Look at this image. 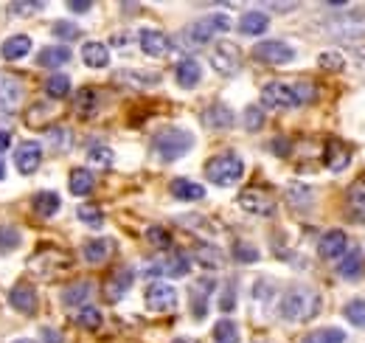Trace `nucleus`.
I'll return each mask as SVG.
<instances>
[{
    "label": "nucleus",
    "instance_id": "f257e3e1",
    "mask_svg": "<svg viewBox=\"0 0 365 343\" xmlns=\"http://www.w3.org/2000/svg\"><path fill=\"white\" fill-rule=\"evenodd\" d=\"M320 312V296L312 287H292L287 290L281 301H278V315L284 321H292V324H304V321H312Z\"/></svg>",
    "mask_w": 365,
    "mask_h": 343
},
{
    "label": "nucleus",
    "instance_id": "f03ea898",
    "mask_svg": "<svg viewBox=\"0 0 365 343\" xmlns=\"http://www.w3.org/2000/svg\"><path fill=\"white\" fill-rule=\"evenodd\" d=\"M191 146H194V135H191L188 129H180V127L163 129V132H158L155 141H152V152H155L160 161H166V164L180 161L182 155L191 152Z\"/></svg>",
    "mask_w": 365,
    "mask_h": 343
},
{
    "label": "nucleus",
    "instance_id": "7ed1b4c3",
    "mask_svg": "<svg viewBox=\"0 0 365 343\" xmlns=\"http://www.w3.org/2000/svg\"><path fill=\"white\" fill-rule=\"evenodd\" d=\"M245 174V161L236 155V152H222V155H214L208 164H205V177L214 183V186H236Z\"/></svg>",
    "mask_w": 365,
    "mask_h": 343
},
{
    "label": "nucleus",
    "instance_id": "20e7f679",
    "mask_svg": "<svg viewBox=\"0 0 365 343\" xmlns=\"http://www.w3.org/2000/svg\"><path fill=\"white\" fill-rule=\"evenodd\" d=\"M230 31V17L228 14H208L197 23H191L185 31H182V40H188L185 45H205L211 43L217 34H225Z\"/></svg>",
    "mask_w": 365,
    "mask_h": 343
},
{
    "label": "nucleus",
    "instance_id": "39448f33",
    "mask_svg": "<svg viewBox=\"0 0 365 343\" xmlns=\"http://www.w3.org/2000/svg\"><path fill=\"white\" fill-rule=\"evenodd\" d=\"M329 31L340 40H363L365 37V9L346 6L343 14L329 20Z\"/></svg>",
    "mask_w": 365,
    "mask_h": 343
},
{
    "label": "nucleus",
    "instance_id": "423d86ee",
    "mask_svg": "<svg viewBox=\"0 0 365 343\" xmlns=\"http://www.w3.org/2000/svg\"><path fill=\"white\" fill-rule=\"evenodd\" d=\"M143 301H146V309L152 312H175L178 309V290L169 284V282H152L143 293Z\"/></svg>",
    "mask_w": 365,
    "mask_h": 343
},
{
    "label": "nucleus",
    "instance_id": "0eeeda50",
    "mask_svg": "<svg viewBox=\"0 0 365 343\" xmlns=\"http://www.w3.org/2000/svg\"><path fill=\"white\" fill-rule=\"evenodd\" d=\"M188 270H191V262L185 254H178V251H169L166 257L155 259L146 267L149 276H166V279H182V276H188Z\"/></svg>",
    "mask_w": 365,
    "mask_h": 343
},
{
    "label": "nucleus",
    "instance_id": "6e6552de",
    "mask_svg": "<svg viewBox=\"0 0 365 343\" xmlns=\"http://www.w3.org/2000/svg\"><path fill=\"white\" fill-rule=\"evenodd\" d=\"M262 104L270 107V110H292V107H301L292 85H284V82H267V85L262 87Z\"/></svg>",
    "mask_w": 365,
    "mask_h": 343
},
{
    "label": "nucleus",
    "instance_id": "1a4fd4ad",
    "mask_svg": "<svg viewBox=\"0 0 365 343\" xmlns=\"http://www.w3.org/2000/svg\"><path fill=\"white\" fill-rule=\"evenodd\" d=\"M253 56L262 59L264 65L281 68V65H289V62L295 59V51L284 43V40H264V43H256Z\"/></svg>",
    "mask_w": 365,
    "mask_h": 343
},
{
    "label": "nucleus",
    "instance_id": "9d476101",
    "mask_svg": "<svg viewBox=\"0 0 365 343\" xmlns=\"http://www.w3.org/2000/svg\"><path fill=\"white\" fill-rule=\"evenodd\" d=\"M211 65H214L217 74L233 76V74H239V68H242V51L233 43H220L211 51Z\"/></svg>",
    "mask_w": 365,
    "mask_h": 343
},
{
    "label": "nucleus",
    "instance_id": "9b49d317",
    "mask_svg": "<svg viewBox=\"0 0 365 343\" xmlns=\"http://www.w3.org/2000/svg\"><path fill=\"white\" fill-rule=\"evenodd\" d=\"M14 166L20 174H34L43 166V144L40 141H23L14 149Z\"/></svg>",
    "mask_w": 365,
    "mask_h": 343
},
{
    "label": "nucleus",
    "instance_id": "f8f14e48",
    "mask_svg": "<svg viewBox=\"0 0 365 343\" xmlns=\"http://www.w3.org/2000/svg\"><path fill=\"white\" fill-rule=\"evenodd\" d=\"M239 206L247 214H256V217H270L275 212V200L267 192H262V189H245L239 194Z\"/></svg>",
    "mask_w": 365,
    "mask_h": 343
},
{
    "label": "nucleus",
    "instance_id": "ddd939ff",
    "mask_svg": "<svg viewBox=\"0 0 365 343\" xmlns=\"http://www.w3.org/2000/svg\"><path fill=\"white\" fill-rule=\"evenodd\" d=\"M346 251H349V237H346V231H340V228H331V231H326V234L320 237V242H318L320 259H326V262H334V259L346 257Z\"/></svg>",
    "mask_w": 365,
    "mask_h": 343
},
{
    "label": "nucleus",
    "instance_id": "4468645a",
    "mask_svg": "<svg viewBox=\"0 0 365 343\" xmlns=\"http://www.w3.org/2000/svg\"><path fill=\"white\" fill-rule=\"evenodd\" d=\"M138 43H140V51L146 56H152V59H160V56H166L172 51V40L158 29H143L138 34Z\"/></svg>",
    "mask_w": 365,
    "mask_h": 343
},
{
    "label": "nucleus",
    "instance_id": "2eb2a0df",
    "mask_svg": "<svg viewBox=\"0 0 365 343\" xmlns=\"http://www.w3.org/2000/svg\"><path fill=\"white\" fill-rule=\"evenodd\" d=\"M9 304H11L17 312L31 315V312L37 309V290H34L31 284H14V287L9 290Z\"/></svg>",
    "mask_w": 365,
    "mask_h": 343
},
{
    "label": "nucleus",
    "instance_id": "dca6fc26",
    "mask_svg": "<svg viewBox=\"0 0 365 343\" xmlns=\"http://www.w3.org/2000/svg\"><path fill=\"white\" fill-rule=\"evenodd\" d=\"M133 282H135V273H133V267H118L113 276H110V282H107V287H104V296L107 301H118L130 287H133Z\"/></svg>",
    "mask_w": 365,
    "mask_h": 343
},
{
    "label": "nucleus",
    "instance_id": "f3484780",
    "mask_svg": "<svg viewBox=\"0 0 365 343\" xmlns=\"http://www.w3.org/2000/svg\"><path fill=\"white\" fill-rule=\"evenodd\" d=\"M202 124L208 129H214V132L230 129L233 127V113H230V107H225V104H211V107L202 113Z\"/></svg>",
    "mask_w": 365,
    "mask_h": 343
},
{
    "label": "nucleus",
    "instance_id": "a211bd4d",
    "mask_svg": "<svg viewBox=\"0 0 365 343\" xmlns=\"http://www.w3.org/2000/svg\"><path fill=\"white\" fill-rule=\"evenodd\" d=\"M211 290H214V282L211 279L197 282L194 290H191V309H194V318L197 321H202L208 315V296H211Z\"/></svg>",
    "mask_w": 365,
    "mask_h": 343
},
{
    "label": "nucleus",
    "instance_id": "6ab92c4d",
    "mask_svg": "<svg viewBox=\"0 0 365 343\" xmlns=\"http://www.w3.org/2000/svg\"><path fill=\"white\" fill-rule=\"evenodd\" d=\"M71 48L68 45H48L37 54V65L40 68H59V65H68L71 62Z\"/></svg>",
    "mask_w": 365,
    "mask_h": 343
},
{
    "label": "nucleus",
    "instance_id": "aec40b11",
    "mask_svg": "<svg viewBox=\"0 0 365 343\" xmlns=\"http://www.w3.org/2000/svg\"><path fill=\"white\" fill-rule=\"evenodd\" d=\"M175 79H178L180 87L191 90L194 85H200V79H202V65L197 59H182L180 65H178V71H175Z\"/></svg>",
    "mask_w": 365,
    "mask_h": 343
},
{
    "label": "nucleus",
    "instance_id": "412c9836",
    "mask_svg": "<svg viewBox=\"0 0 365 343\" xmlns=\"http://www.w3.org/2000/svg\"><path fill=\"white\" fill-rule=\"evenodd\" d=\"M82 62L88 68H107L110 65V48L104 43H85L82 45Z\"/></svg>",
    "mask_w": 365,
    "mask_h": 343
},
{
    "label": "nucleus",
    "instance_id": "4be33fe9",
    "mask_svg": "<svg viewBox=\"0 0 365 343\" xmlns=\"http://www.w3.org/2000/svg\"><path fill=\"white\" fill-rule=\"evenodd\" d=\"M267 26H270V17H267L264 11H247V14H242V20H239V31L247 34V37L264 34Z\"/></svg>",
    "mask_w": 365,
    "mask_h": 343
},
{
    "label": "nucleus",
    "instance_id": "5701e85b",
    "mask_svg": "<svg viewBox=\"0 0 365 343\" xmlns=\"http://www.w3.org/2000/svg\"><path fill=\"white\" fill-rule=\"evenodd\" d=\"M363 270H365V257L360 254V251L346 254V257L340 259V264H337V276H340V279H349V282L360 279Z\"/></svg>",
    "mask_w": 365,
    "mask_h": 343
},
{
    "label": "nucleus",
    "instance_id": "b1692460",
    "mask_svg": "<svg viewBox=\"0 0 365 343\" xmlns=\"http://www.w3.org/2000/svg\"><path fill=\"white\" fill-rule=\"evenodd\" d=\"M172 194L178 197V200H188V203H194V200H202L205 197V189L200 186V183H194V180H188V177H178V180H172Z\"/></svg>",
    "mask_w": 365,
    "mask_h": 343
},
{
    "label": "nucleus",
    "instance_id": "393cba45",
    "mask_svg": "<svg viewBox=\"0 0 365 343\" xmlns=\"http://www.w3.org/2000/svg\"><path fill=\"white\" fill-rule=\"evenodd\" d=\"M31 51V37L29 34H14V37H9L6 43L0 45V54H3V59H23L26 54Z\"/></svg>",
    "mask_w": 365,
    "mask_h": 343
},
{
    "label": "nucleus",
    "instance_id": "a878e982",
    "mask_svg": "<svg viewBox=\"0 0 365 343\" xmlns=\"http://www.w3.org/2000/svg\"><path fill=\"white\" fill-rule=\"evenodd\" d=\"M115 82L140 90V87H155L160 82V76L158 74H146V71H118L115 74Z\"/></svg>",
    "mask_w": 365,
    "mask_h": 343
},
{
    "label": "nucleus",
    "instance_id": "bb28decb",
    "mask_svg": "<svg viewBox=\"0 0 365 343\" xmlns=\"http://www.w3.org/2000/svg\"><path fill=\"white\" fill-rule=\"evenodd\" d=\"M23 99V87L20 79H11V76H0V107H17Z\"/></svg>",
    "mask_w": 365,
    "mask_h": 343
},
{
    "label": "nucleus",
    "instance_id": "cd10ccee",
    "mask_svg": "<svg viewBox=\"0 0 365 343\" xmlns=\"http://www.w3.org/2000/svg\"><path fill=\"white\" fill-rule=\"evenodd\" d=\"M351 164V155H349V146H343L340 141H331L326 146V166L331 172H343Z\"/></svg>",
    "mask_w": 365,
    "mask_h": 343
},
{
    "label": "nucleus",
    "instance_id": "c85d7f7f",
    "mask_svg": "<svg viewBox=\"0 0 365 343\" xmlns=\"http://www.w3.org/2000/svg\"><path fill=\"white\" fill-rule=\"evenodd\" d=\"M113 248H115L113 239H88L85 248H82V254H85V259H88L91 264H101L104 259L113 254Z\"/></svg>",
    "mask_w": 365,
    "mask_h": 343
},
{
    "label": "nucleus",
    "instance_id": "c756f323",
    "mask_svg": "<svg viewBox=\"0 0 365 343\" xmlns=\"http://www.w3.org/2000/svg\"><path fill=\"white\" fill-rule=\"evenodd\" d=\"M68 186H71V194H76V197H88L93 189H96V177H93L91 169H73L71 172Z\"/></svg>",
    "mask_w": 365,
    "mask_h": 343
},
{
    "label": "nucleus",
    "instance_id": "7c9ffc66",
    "mask_svg": "<svg viewBox=\"0 0 365 343\" xmlns=\"http://www.w3.org/2000/svg\"><path fill=\"white\" fill-rule=\"evenodd\" d=\"M31 206H34V212L40 217H53L62 209V197L56 192H37L34 200H31Z\"/></svg>",
    "mask_w": 365,
    "mask_h": 343
},
{
    "label": "nucleus",
    "instance_id": "2f4dec72",
    "mask_svg": "<svg viewBox=\"0 0 365 343\" xmlns=\"http://www.w3.org/2000/svg\"><path fill=\"white\" fill-rule=\"evenodd\" d=\"M346 214L354 222H365V186H354L346 197Z\"/></svg>",
    "mask_w": 365,
    "mask_h": 343
},
{
    "label": "nucleus",
    "instance_id": "473e14b6",
    "mask_svg": "<svg viewBox=\"0 0 365 343\" xmlns=\"http://www.w3.org/2000/svg\"><path fill=\"white\" fill-rule=\"evenodd\" d=\"M194 257H197V262L202 267H208V270H220L225 264V257H222V251L217 245H197Z\"/></svg>",
    "mask_w": 365,
    "mask_h": 343
},
{
    "label": "nucleus",
    "instance_id": "72a5a7b5",
    "mask_svg": "<svg viewBox=\"0 0 365 343\" xmlns=\"http://www.w3.org/2000/svg\"><path fill=\"white\" fill-rule=\"evenodd\" d=\"M93 296V282L88 279H82V282H76V284H71L65 293H62V301L68 304V307H79V304H85V301Z\"/></svg>",
    "mask_w": 365,
    "mask_h": 343
},
{
    "label": "nucleus",
    "instance_id": "f704fd0d",
    "mask_svg": "<svg viewBox=\"0 0 365 343\" xmlns=\"http://www.w3.org/2000/svg\"><path fill=\"white\" fill-rule=\"evenodd\" d=\"M46 93L51 99H68L71 96V79L65 76V74H53V76H48L46 79Z\"/></svg>",
    "mask_w": 365,
    "mask_h": 343
},
{
    "label": "nucleus",
    "instance_id": "c9c22d12",
    "mask_svg": "<svg viewBox=\"0 0 365 343\" xmlns=\"http://www.w3.org/2000/svg\"><path fill=\"white\" fill-rule=\"evenodd\" d=\"M101 321H104V315H101V309H96V307H82L79 315H76V324H79L82 329H88V332H96V329L101 327Z\"/></svg>",
    "mask_w": 365,
    "mask_h": 343
},
{
    "label": "nucleus",
    "instance_id": "e433bc0d",
    "mask_svg": "<svg viewBox=\"0 0 365 343\" xmlns=\"http://www.w3.org/2000/svg\"><path fill=\"white\" fill-rule=\"evenodd\" d=\"M51 31H53V37L62 40V43H73V40L82 37V29H79L76 23H71V20H59V23H53Z\"/></svg>",
    "mask_w": 365,
    "mask_h": 343
},
{
    "label": "nucleus",
    "instance_id": "4c0bfd02",
    "mask_svg": "<svg viewBox=\"0 0 365 343\" xmlns=\"http://www.w3.org/2000/svg\"><path fill=\"white\" fill-rule=\"evenodd\" d=\"M301 343H346V332L337 327H329V329H318V332L307 335Z\"/></svg>",
    "mask_w": 365,
    "mask_h": 343
},
{
    "label": "nucleus",
    "instance_id": "58836bf2",
    "mask_svg": "<svg viewBox=\"0 0 365 343\" xmlns=\"http://www.w3.org/2000/svg\"><path fill=\"white\" fill-rule=\"evenodd\" d=\"M76 217L85 222V225H91V228H101L104 225V212L98 209V206H91V203H82L79 209H76Z\"/></svg>",
    "mask_w": 365,
    "mask_h": 343
},
{
    "label": "nucleus",
    "instance_id": "ea45409f",
    "mask_svg": "<svg viewBox=\"0 0 365 343\" xmlns=\"http://www.w3.org/2000/svg\"><path fill=\"white\" fill-rule=\"evenodd\" d=\"M214 341L217 343H239V327L228 321V318H222L217 327H214Z\"/></svg>",
    "mask_w": 365,
    "mask_h": 343
},
{
    "label": "nucleus",
    "instance_id": "a19ab883",
    "mask_svg": "<svg viewBox=\"0 0 365 343\" xmlns=\"http://www.w3.org/2000/svg\"><path fill=\"white\" fill-rule=\"evenodd\" d=\"M17 248H20V231L11 228V225H3V228H0V257L11 254V251H17Z\"/></svg>",
    "mask_w": 365,
    "mask_h": 343
},
{
    "label": "nucleus",
    "instance_id": "79ce46f5",
    "mask_svg": "<svg viewBox=\"0 0 365 343\" xmlns=\"http://www.w3.org/2000/svg\"><path fill=\"white\" fill-rule=\"evenodd\" d=\"M318 65L323 71H334V74H340L343 68H346V56L340 54V51H323L318 56Z\"/></svg>",
    "mask_w": 365,
    "mask_h": 343
},
{
    "label": "nucleus",
    "instance_id": "37998d69",
    "mask_svg": "<svg viewBox=\"0 0 365 343\" xmlns=\"http://www.w3.org/2000/svg\"><path fill=\"white\" fill-rule=\"evenodd\" d=\"M343 315L354 324V327H360V329H365V301L363 299H354L346 304V309H343Z\"/></svg>",
    "mask_w": 365,
    "mask_h": 343
},
{
    "label": "nucleus",
    "instance_id": "c03bdc74",
    "mask_svg": "<svg viewBox=\"0 0 365 343\" xmlns=\"http://www.w3.org/2000/svg\"><path fill=\"white\" fill-rule=\"evenodd\" d=\"M88 161L98 169H110L113 166V149L110 146H91L88 152Z\"/></svg>",
    "mask_w": 365,
    "mask_h": 343
},
{
    "label": "nucleus",
    "instance_id": "a18cd8bd",
    "mask_svg": "<svg viewBox=\"0 0 365 343\" xmlns=\"http://www.w3.org/2000/svg\"><path fill=\"white\" fill-rule=\"evenodd\" d=\"M76 113H79V116H85V119L96 113V93H93L91 87L79 90V96H76Z\"/></svg>",
    "mask_w": 365,
    "mask_h": 343
},
{
    "label": "nucleus",
    "instance_id": "49530a36",
    "mask_svg": "<svg viewBox=\"0 0 365 343\" xmlns=\"http://www.w3.org/2000/svg\"><path fill=\"white\" fill-rule=\"evenodd\" d=\"M146 239H149L155 248H160V251H166V248L172 245V234H169L166 228H160V225H152V228H146Z\"/></svg>",
    "mask_w": 365,
    "mask_h": 343
},
{
    "label": "nucleus",
    "instance_id": "de8ad7c7",
    "mask_svg": "<svg viewBox=\"0 0 365 343\" xmlns=\"http://www.w3.org/2000/svg\"><path fill=\"white\" fill-rule=\"evenodd\" d=\"M48 144L56 149V152H65L71 146V129L59 127V129H51L48 132Z\"/></svg>",
    "mask_w": 365,
    "mask_h": 343
},
{
    "label": "nucleus",
    "instance_id": "09e8293b",
    "mask_svg": "<svg viewBox=\"0 0 365 343\" xmlns=\"http://www.w3.org/2000/svg\"><path fill=\"white\" fill-rule=\"evenodd\" d=\"M233 257L239 259V262H259V251L250 242H236L233 245Z\"/></svg>",
    "mask_w": 365,
    "mask_h": 343
},
{
    "label": "nucleus",
    "instance_id": "8fccbe9b",
    "mask_svg": "<svg viewBox=\"0 0 365 343\" xmlns=\"http://www.w3.org/2000/svg\"><path fill=\"white\" fill-rule=\"evenodd\" d=\"M262 124H264V113L259 107H247L245 110V127L250 129V132H259Z\"/></svg>",
    "mask_w": 365,
    "mask_h": 343
},
{
    "label": "nucleus",
    "instance_id": "3c124183",
    "mask_svg": "<svg viewBox=\"0 0 365 343\" xmlns=\"http://www.w3.org/2000/svg\"><path fill=\"white\" fill-rule=\"evenodd\" d=\"M292 90H295V96H298V104H309V101H315V96H318L315 85H309V82H298V85H292Z\"/></svg>",
    "mask_w": 365,
    "mask_h": 343
},
{
    "label": "nucleus",
    "instance_id": "603ef678",
    "mask_svg": "<svg viewBox=\"0 0 365 343\" xmlns=\"http://www.w3.org/2000/svg\"><path fill=\"white\" fill-rule=\"evenodd\" d=\"M287 197L292 200V206H301V203L312 200V192L304 189V186H289V189H287Z\"/></svg>",
    "mask_w": 365,
    "mask_h": 343
},
{
    "label": "nucleus",
    "instance_id": "864d4df0",
    "mask_svg": "<svg viewBox=\"0 0 365 343\" xmlns=\"http://www.w3.org/2000/svg\"><path fill=\"white\" fill-rule=\"evenodd\" d=\"M40 9H43V3H11L9 6V14H34Z\"/></svg>",
    "mask_w": 365,
    "mask_h": 343
},
{
    "label": "nucleus",
    "instance_id": "5fc2aeb1",
    "mask_svg": "<svg viewBox=\"0 0 365 343\" xmlns=\"http://www.w3.org/2000/svg\"><path fill=\"white\" fill-rule=\"evenodd\" d=\"M43 341L46 343H65V338H62V332H59V329L46 327V329H43Z\"/></svg>",
    "mask_w": 365,
    "mask_h": 343
},
{
    "label": "nucleus",
    "instance_id": "6e6d98bb",
    "mask_svg": "<svg viewBox=\"0 0 365 343\" xmlns=\"http://www.w3.org/2000/svg\"><path fill=\"white\" fill-rule=\"evenodd\" d=\"M68 9H71V11H76V14H85V11H91L93 6L91 3H76V0H73V3H68Z\"/></svg>",
    "mask_w": 365,
    "mask_h": 343
},
{
    "label": "nucleus",
    "instance_id": "4d7b16f0",
    "mask_svg": "<svg viewBox=\"0 0 365 343\" xmlns=\"http://www.w3.org/2000/svg\"><path fill=\"white\" fill-rule=\"evenodd\" d=\"M270 9L273 11H292V9H298L295 3H270Z\"/></svg>",
    "mask_w": 365,
    "mask_h": 343
},
{
    "label": "nucleus",
    "instance_id": "13d9d810",
    "mask_svg": "<svg viewBox=\"0 0 365 343\" xmlns=\"http://www.w3.org/2000/svg\"><path fill=\"white\" fill-rule=\"evenodd\" d=\"M9 146H11V135H9V132H3V129H0V152H6V149H9Z\"/></svg>",
    "mask_w": 365,
    "mask_h": 343
},
{
    "label": "nucleus",
    "instance_id": "bf43d9fd",
    "mask_svg": "<svg viewBox=\"0 0 365 343\" xmlns=\"http://www.w3.org/2000/svg\"><path fill=\"white\" fill-rule=\"evenodd\" d=\"M113 45H115V48H124V45H127V34H115V37H113Z\"/></svg>",
    "mask_w": 365,
    "mask_h": 343
},
{
    "label": "nucleus",
    "instance_id": "052dcab7",
    "mask_svg": "<svg viewBox=\"0 0 365 343\" xmlns=\"http://www.w3.org/2000/svg\"><path fill=\"white\" fill-rule=\"evenodd\" d=\"M172 343H200V341H194V338H178V341H172Z\"/></svg>",
    "mask_w": 365,
    "mask_h": 343
},
{
    "label": "nucleus",
    "instance_id": "680f3d73",
    "mask_svg": "<svg viewBox=\"0 0 365 343\" xmlns=\"http://www.w3.org/2000/svg\"><path fill=\"white\" fill-rule=\"evenodd\" d=\"M3 177H6V164L0 161V180H3Z\"/></svg>",
    "mask_w": 365,
    "mask_h": 343
},
{
    "label": "nucleus",
    "instance_id": "e2e57ef3",
    "mask_svg": "<svg viewBox=\"0 0 365 343\" xmlns=\"http://www.w3.org/2000/svg\"><path fill=\"white\" fill-rule=\"evenodd\" d=\"M11 343H37V341H31V338H20V341H11Z\"/></svg>",
    "mask_w": 365,
    "mask_h": 343
}]
</instances>
